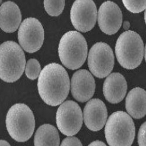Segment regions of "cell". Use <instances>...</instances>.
<instances>
[{
	"label": "cell",
	"instance_id": "1",
	"mask_svg": "<svg viewBox=\"0 0 146 146\" xmlns=\"http://www.w3.org/2000/svg\"><path fill=\"white\" fill-rule=\"evenodd\" d=\"M37 86L43 101L49 106H57L66 100L70 92L68 74L60 64L50 63L42 70Z\"/></svg>",
	"mask_w": 146,
	"mask_h": 146
},
{
	"label": "cell",
	"instance_id": "2",
	"mask_svg": "<svg viewBox=\"0 0 146 146\" xmlns=\"http://www.w3.org/2000/svg\"><path fill=\"white\" fill-rule=\"evenodd\" d=\"M58 53L60 61L65 66L72 70L78 69L86 60L88 54L86 40L79 32L68 31L60 40Z\"/></svg>",
	"mask_w": 146,
	"mask_h": 146
},
{
	"label": "cell",
	"instance_id": "3",
	"mask_svg": "<svg viewBox=\"0 0 146 146\" xmlns=\"http://www.w3.org/2000/svg\"><path fill=\"white\" fill-rule=\"evenodd\" d=\"M0 77L7 83H13L23 74L26 66L25 54L13 41L3 42L0 48Z\"/></svg>",
	"mask_w": 146,
	"mask_h": 146
},
{
	"label": "cell",
	"instance_id": "4",
	"mask_svg": "<svg viewBox=\"0 0 146 146\" xmlns=\"http://www.w3.org/2000/svg\"><path fill=\"white\" fill-rule=\"evenodd\" d=\"M7 131L12 139L24 142L30 139L35 127V120L31 109L24 104H16L7 112Z\"/></svg>",
	"mask_w": 146,
	"mask_h": 146
},
{
	"label": "cell",
	"instance_id": "5",
	"mask_svg": "<svg viewBox=\"0 0 146 146\" xmlns=\"http://www.w3.org/2000/svg\"><path fill=\"white\" fill-rule=\"evenodd\" d=\"M115 52L120 65L133 70L141 64L144 54V44L139 35L127 30L121 33L117 40Z\"/></svg>",
	"mask_w": 146,
	"mask_h": 146
},
{
	"label": "cell",
	"instance_id": "6",
	"mask_svg": "<svg viewBox=\"0 0 146 146\" xmlns=\"http://www.w3.org/2000/svg\"><path fill=\"white\" fill-rule=\"evenodd\" d=\"M105 134L110 146H131L135 136V127L131 117L121 111L112 113L107 120Z\"/></svg>",
	"mask_w": 146,
	"mask_h": 146
},
{
	"label": "cell",
	"instance_id": "7",
	"mask_svg": "<svg viewBox=\"0 0 146 146\" xmlns=\"http://www.w3.org/2000/svg\"><path fill=\"white\" fill-rule=\"evenodd\" d=\"M88 63L93 75L99 78L106 77L112 72L114 65L112 49L106 43H95L89 50Z\"/></svg>",
	"mask_w": 146,
	"mask_h": 146
},
{
	"label": "cell",
	"instance_id": "8",
	"mask_svg": "<svg viewBox=\"0 0 146 146\" xmlns=\"http://www.w3.org/2000/svg\"><path fill=\"white\" fill-rule=\"evenodd\" d=\"M56 123L60 132L66 136L78 133L83 124V113L78 104L71 100L63 102L57 111Z\"/></svg>",
	"mask_w": 146,
	"mask_h": 146
},
{
	"label": "cell",
	"instance_id": "9",
	"mask_svg": "<svg viewBox=\"0 0 146 146\" xmlns=\"http://www.w3.org/2000/svg\"><path fill=\"white\" fill-rule=\"evenodd\" d=\"M18 37L22 48L29 53L40 50L44 39V31L40 21L35 18H28L20 24Z\"/></svg>",
	"mask_w": 146,
	"mask_h": 146
},
{
	"label": "cell",
	"instance_id": "10",
	"mask_svg": "<svg viewBox=\"0 0 146 146\" xmlns=\"http://www.w3.org/2000/svg\"><path fill=\"white\" fill-rule=\"evenodd\" d=\"M98 16L96 5L93 0H76L71 9L70 18L74 27L86 33L95 26Z\"/></svg>",
	"mask_w": 146,
	"mask_h": 146
},
{
	"label": "cell",
	"instance_id": "11",
	"mask_svg": "<svg viewBox=\"0 0 146 146\" xmlns=\"http://www.w3.org/2000/svg\"><path fill=\"white\" fill-rule=\"evenodd\" d=\"M98 14V24L103 33L112 35L118 31L122 24L123 15L116 3L110 1L104 2Z\"/></svg>",
	"mask_w": 146,
	"mask_h": 146
},
{
	"label": "cell",
	"instance_id": "12",
	"mask_svg": "<svg viewBox=\"0 0 146 146\" xmlns=\"http://www.w3.org/2000/svg\"><path fill=\"white\" fill-rule=\"evenodd\" d=\"M95 81L92 74L86 70L74 73L71 80V91L73 98L79 102L90 100L95 90Z\"/></svg>",
	"mask_w": 146,
	"mask_h": 146
},
{
	"label": "cell",
	"instance_id": "13",
	"mask_svg": "<svg viewBox=\"0 0 146 146\" xmlns=\"http://www.w3.org/2000/svg\"><path fill=\"white\" fill-rule=\"evenodd\" d=\"M84 121L88 129L98 131L105 126L107 118V110L104 102L93 99L86 103L83 112Z\"/></svg>",
	"mask_w": 146,
	"mask_h": 146
},
{
	"label": "cell",
	"instance_id": "14",
	"mask_svg": "<svg viewBox=\"0 0 146 146\" xmlns=\"http://www.w3.org/2000/svg\"><path fill=\"white\" fill-rule=\"evenodd\" d=\"M127 83L119 73H113L107 77L103 86L104 95L109 102L118 104L124 99L127 92Z\"/></svg>",
	"mask_w": 146,
	"mask_h": 146
},
{
	"label": "cell",
	"instance_id": "15",
	"mask_svg": "<svg viewBox=\"0 0 146 146\" xmlns=\"http://www.w3.org/2000/svg\"><path fill=\"white\" fill-rule=\"evenodd\" d=\"M1 28L7 33L15 32L19 27L21 14L19 7L12 1L2 3L0 8Z\"/></svg>",
	"mask_w": 146,
	"mask_h": 146
},
{
	"label": "cell",
	"instance_id": "16",
	"mask_svg": "<svg viewBox=\"0 0 146 146\" xmlns=\"http://www.w3.org/2000/svg\"><path fill=\"white\" fill-rule=\"evenodd\" d=\"M128 114L135 119H139L146 115V92L142 88H133L128 93L125 101Z\"/></svg>",
	"mask_w": 146,
	"mask_h": 146
},
{
	"label": "cell",
	"instance_id": "17",
	"mask_svg": "<svg viewBox=\"0 0 146 146\" xmlns=\"http://www.w3.org/2000/svg\"><path fill=\"white\" fill-rule=\"evenodd\" d=\"M35 146H59L60 137L58 130L50 124L42 125L36 131Z\"/></svg>",
	"mask_w": 146,
	"mask_h": 146
},
{
	"label": "cell",
	"instance_id": "18",
	"mask_svg": "<svg viewBox=\"0 0 146 146\" xmlns=\"http://www.w3.org/2000/svg\"><path fill=\"white\" fill-rule=\"evenodd\" d=\"M44 6L46 13L52 17L62 13L65 7V0H44Z\"/></svg>",
	"mask_w": 146,
	"mask_h": 146
},
{
	"label": "cell",
	"instance_id": "19",
	"mask_svg": "<svg viewBox=\"0 0 146 146\" xmlns=\"http://www.w3.org/2000/svg\"><path fill=\"white\" fill-rule=\"evenodd\" d=\"M41 71V67L38 60L31 59L27 61L25 66V74L29 79H37L40 76Z\"/></svg>",
	"mask_w": 146,
	"mask_h": 146
},
{
	"label": "cell",
	"instance_id": "20",
	"mask_svg": "<svg viewBox=\"0 0 146 146\" xmlns=\"http://www.w3.org/2000/svg\"><path fill=\"white\" fill-rule=\"evenodd\" d=\"M126 9L133 13H139L146 8V0H122Z\"/></svg>",
	"mask_w": 146,
	"mask_h": 146
},
{
	"label": "cell",
	"instance_id": "21",
	"mask_svg": "<svg viewBox=\"0 0 146 146\" xmlns=\"http://www.w3.org/2000/svg\"><path fill=\"white\" fill-rule=\"evenodd\" d=\"M138 143L139 146H146V121L139 128L138 133Z\"/></svg>",
	"mask_w": 146,
	"mask_h": 146
},
{
	"label": "cell",
	"instance_id": "22",
	"mask_svg": "<svg viewBox=\"0 0 146 146\" xmlns=\"http://www.w3.org/2000/svg\"><path fill=\"white\" fill-rule=\"evenodd\" d=\"M61 146H82V143L79 139L74 137L69 136L64 139Z\"/></svg>",
	"mask_w": 146,
	"mask_h": 146
},
{
	"label": "cell",
	"instance_id": "23",
	"mask_svg": "<svg viewBox=\"0 0 146 146\" xmlns=\"http://www.w3.org/2000/svg\"><path fill=\"white\" fill-rule=\"evenodd\" d=\"M89 146H105L106 144L100 141H95L89 144Z\"/></svg>",
	"mask_w": 146,
	"mask_h": 146
},
{
	"label": "cell",
	"instance_id": "24",
	"mask_svg": "<svg viewBox=\"0 0 146 146\" xmlns=\"http://www.w3.org/2000/svg\"><path fill=\"white\" fill-rule=\"evenodd\" d=\"M130 23L127 21H125L124 22V24H123V28L124 29V30H125L126 31H127L128 29H129L130 27Z\"/></svg>",
	"mask_w": 146,
	"mask_h": 146
},
{
	"label": "cell",
	"instance_id": "25",
	"mask_svg": "<svg viewBox=\"0 0 146 146\" xmlns=\"http://www.w3.org/2000/svg\"><path fill=\"white\" fill-rule=\"evenodd\" d=\"M0 146H10V144L5 140H1L0 141Z\"/></svg>",
	"mask_w": 146,
	"mask_h": 146
},
{
	"label": "cell",
	"instance_id": "26",
	"mask_svg": "<svg viewBox=\"0 0 146 146\" xmlns=\"http://www.w3.org/2000/svg\"><path fill=\"white\" fill-rule=\"evenodd\" d=\"M145 23H146V8L145 12Z\"/></svg>",
	"mask_w": 146,
	"mask_h": 146
},
{
	"label": "cell",
	"instance_id": "27",
	"mask_svg": "<svg viewBox=\"0 0 146 146\" xmlns=\"http://www.w3.org/2000/svg\"><path fill=\"white\" fill-rule=\"evenodd\" d=\"M145 60L146 61V47H145Z\"/></svg>",
	"mask_w": 146,
	"mask_h": 146
}]
</instances>
